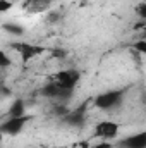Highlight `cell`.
Masks as SVG:
<instances>
[{
    "instance_id": "3",
    "label": "cell",
    "mask_w": 146,
    "mask_h": 148,
    "mask_svg": "<svg viewBox=\"0 0 146 148\" xmlns=\"http://www.w3.org/2000/svg\"><path fill=\"white\" fill-rule=\"evenodd\" d=\"M119 131H120V126L115 122V121H100L96 126H95V136L100 138V140H107L112 141L119 136Z\"/></svg>"
},
{
    "instance_id": "6",
    "label": "cell",
    "mask_w": 146,
    "mask_h": 148,
    "mask_svg": "<svg viewBox=\"0 0 146 148\" xmlns=\"http://www.w3.org/2000/svg\"><path fill=\"white\" fill-rule=\"evenodd\" d=\"M124 148H146V133L141 131L138 134H132L122 141Z\"/></svg>"
},
{
    "instance_id": "1",
    "label": "cell",
    "mask_w": 146,
    "mask_h": 148,
    "mask_svg": "<svg viewBox=\"0 0 146 148\" xmlns=\"http://www.w3.org/2000/svg\"><path fill=\"white\" fill-rule=\"evenodd\" d=\"M31 121V115L24 114L21 117H7L2 124H0V133L3 136H17L19 133H23V129L26 127V124Z\"/></svg>"
},
{
    "instance_id": "5",
    "label": "cell",
    "mask_w": 146,
    "mask_h": 148,
    "mask_svg": "<svg viewBox=\"0 0 146 148\" xmlns=\"http://www.w3.org/2000/svg\"><path fill=\"white\" fill-rule=\"evenodd\" d=\"M79 81V73L74 69H67V71H60L57 74V84L62 90H72L74 84Z\"/></svg>"
},
{
    "instance_id": "2",
    "label": "cell",
    "mask_w": 146,
    "mask_h": 148,
    "mask_svg": "<svg viewBox=\"0 0 146 148\" xmlns=\"http://www.w3.org/2000/svg\"><path fill=\"white\" fill-rule=\"evenodd\" d=\"M122 97H124V90H112V91H105L102 95H98L95 98V107L102 109V110H110L117 105H120L122 102Z\"/></svg>"
},
{
    "instance_id": "10",
    "label": "cell",
    "mask_w": 146,
    "mask_h": 148,
    "mask_svg": "<svg viewBox=\"0 0 146 148\" xmlns=\"http://www.w3.org/2000/svg\"><path fill=\"white\" fill-rule=\"evenodd\" d=\"M132 50H136L138 53L145 55L146 53V40H138V41H134V43H132Z\"/></svg>"
},
{
    "instance_id": "15",
    "label": "cell",
    "mask_w": 146,
    "mask_h": 148,
    "mask_svg": "<svg viewBox=\"0 0 146 148\" xmlns=\"http://www.w3.org/2000/svg\"><path fill=\"white\" fill-rule=\"evenodd\" d=\"M3 147V134H2V133H0V148Z\"/></svg>"
},
{
    "instance_id": "13",
    "label": "cell",
    "mask_w": 146,
    "mask_h": 148,
    "mask_svg": "<svg viewBox=\"0 0 146 148\" xmlns=\"http://www.w3.org/2000/svg\"><path fill=\"white\" fill-rule=\"evenodd\" d=\"M91 148H113V143L112 141H107V140H102V143H96Z\"/></svg>"
},
{
    "instance_id": "14",
    "label": "cell",
    "mask_w": 146,
    "mask_h": 148,
    "mask_svg": "<svg viewBox=\"0 0 146 148\" xmlns=\"http://www.w3.org/2000/svg\"><path fill=\"white\" fill-rule=\"evenodd\" d=\"M138 12H139V17H141V19H146V5L145 3H139Z\"/></svg>"
},
{
    "instance_id": "7",
    "label": "cell",
    "mask_w": 146,
    "mask_h": 148,
    "mask_svg": "<svg viewBox=\"0 0 146 148\" xmlns=\"http://www.w3.org/2000/svg\"><path fill=\"white\" fill-rule=\"evenodd\" d=\"M9 117H21V115H24L26 114V105H24V102L23 100H14L12 102V105L9 107Z\"/></svg>"
},
{
    "instance_id": "12",
    "label": "cell",
    "mask_w": 146,
    "mask_h": 148,
    "mask_svg": "<svg viewBox=\"0 0 146 148\" xmlns=\"http://www.w3.org/2000/svg\"><path fill=\"white\" fill-rule=\"evenodd\" d=\"M12 9V2L10 0H0V14H5Z\"/></svg>"
},
{
    "instance_id": "9",
    "label": "cell",
    "mask_w": 146,
    "mask_h": 148,
    "mask_svg": "<svg viewBox=\"0 0 146 148\" xmlns=\"http://www.w3.org/2000/svg\"><path fill=\"white\" fill-rule=\"evenodd\" d=\"M12 66V59L3 52L0 50V69H5V67H10Z\"/></svg>"
},
{
    "instance_id": "11",
    "label": "cell",
    "mask_w": 146,
    "mask_h": 148,
    "mask_svg": "<svg viewBox=\"0 0 146 148\" xmlns=\"http://www.w3.org/2000/svg\"><path fill=\"white\" fill-rule=\"evenodd\" d=\"M3 28H5L9 33H12V35H23V33H24V28L16 26V24H5Z\"/></svg>"
},
{
    "instance_id": "4",
    "label": "cell",
    "mask_w": 146,
    "mask_h": 148,
    "mask_svg": "<svg viewBox=\"0 0 146 148\" xmlns=\"http://www.w3.org/2000/svg\"><path fill=\"white\" fill-rule=\"evenodd\" d=\"M10 47H12V50H16L21 55L23 62H29L33 57H36L38 53L43 52V48H40L36 45H31L28 41H14V43H10Z\"/></svg>"
},
{
    "instance_id": "16",
    "label": "cell",
    "mask_w": 146,
    "mask_h": 148,
    "mask_svg": "<svg viewBox=\"0 0 146 148\" xmlns=\"http://www.w3.org/2000/svg\"><path fill=\"white\" fill-rule=\"evenodd\" d=\"M0 115H2V109H0Z\"/></svg>"
},
{
    "instance_id": "8",
    "label": "cell",
    "mask_w": 146,
    "mask_h": 148,
    "mask_svg": "<svg viewBox=\"0 0 146 148\" xmlns=\"http://www.w3.org/2000/svg\"><path fill=\"white\" fill-rule=\"evenodd\" d=\"M45 97H50V98H57V97H62V88L57 84V83H52V84H46L41 91Z\"/></svg>"
}]
</instances>
